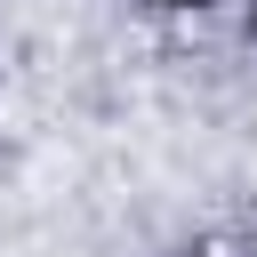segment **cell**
<instances>
[{
  "instance_id": "1",
  "label": "cell",
  "mask_w": 257,
  "mask_h": 257,
  "mask_svg": "<svg viewBox=\"0 0 257 257\" xmlns=\"http://www.w3.org/2000/svg\"><path fill=\"white\" fill-rule=\"evenodd\" d=\"M169 8H185V0H169Z\"/></svg>"
}]
</instances>
